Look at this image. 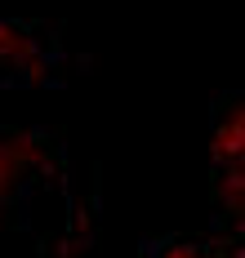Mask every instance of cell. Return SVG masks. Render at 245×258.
<instances>
[{
	"instance_id": "obj_1",
	"label": "cell",
	"mask_w": 245,
	"mask_h": 258,
	"mask_svg": "<svg viewBox=\"0 0 245 258\" xmlns=\"http://www.w3.org/2000/svg\"><path fill=\"white\" fill-rule=\"evenodd\" d=\"M210 191L218 209V236H241V196H245V120L241 98L227 94L214 103L210 134Z\"/></svg>"
},
{
	"instance_id": "obj_3",
	"label": "cell",
	"mask_w": 245,
	"mask_h": 258,
	"mask_svg": "<svg viewBox=\"0 0 245 258\" xmlns=\"http://www.w3.org/2000/svg\"><path fill=\"white\" fill-rule=\"evenodd\" d=\"M147 258H241V236H210V240H156Z\"/></svg>"
},
{
	"instance_id": "obj_2",
	"label": "cell",
	"mask_w": 245,
	"mask_h": 258,
	"mask_svg": "<svg viewBox=\"0 0 245 258\" xmlns=\"http://www.w3.org/2000/svg\"><path fill=\"white\" fill-rule=\"evenodd\" d=\"M36 62H45V49L36 45V31L0 18V76H23Z\"/></svg>"
}]
</instances>
